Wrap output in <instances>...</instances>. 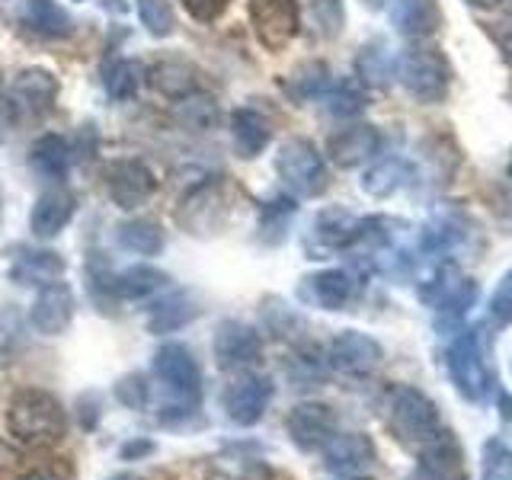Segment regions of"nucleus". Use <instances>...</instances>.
Wrapping results in <instances>:
<instances>
[{"instance_id": "nucleus-7", "label": "nucleus", "mask_w": 512, "mask_h": 480, "mask_svg": "<svg viewBox=\"0 0 512 480\" xmlns=\"http://www.w3.org/2000/svg\"><path fill=\"white\" fill-rule=\"evenodd\" d=\"M272 378L269 375H260V372H244L240 378H234L228 388L221 394V404H224V413H228V420L237 423V426H256L263 420L266 407L272 404Z\"/></svg>"}, {"instance_id": "nucleus-19", "label": "nucleus", "mask_w": 512, "mask_h": 480, "mask_svg": "<svg viewBox=\"0 0 512 480\" xmlns=\"http://www.w3.org/2000/svg\"><path fill=\"white\" fill-rule=\"evenodd\" d=\"M55 96H58L55 77L42 68H26V71L16 74L13 84H10V100L16 103V109L45 112V109H52Z\"/></svg>"}, {"instance_id": "nucleus-37", "label": "nucleus", "mask_w": 512, "mask_h": 480, "mask_svg": "<svg viewBox=\"0 0 512 480\" xmlns=\"http://www.w3.org/2000/svg\"><path fill=\"white\" fill-rule=\"evenodd\" d=\"M487 317L496 327H509L512 324V269L503 276V282L496 285V292L487 304Z\"/></svg>"}, {"instance_id": "nucleus-36", "label": "nucleus", "mask_w": 512, "mask_h": 480, "mask_svg": "<svg viewBox=\"0 0 512 480\" xmlns=\"http://www.w3.org/2000/svg\"><path fill=\"white\" fill-rule=\"evenodd\" d=\"M330 90V71L327 64H304L295 74V96H324Z\"/></svg>"}, {"instance_id": "nucleus-32", "label": "nucleus", "mask_w": 512, "mask_h": 480, "mask_svg": "<svg viewBox=\"0 0 512 480\" xmlns=\"http://www.w3.org/2000/svg\"><path fill=\"white\" fill-rule=\"evenodd\" d=\"M480 477L484 480H512V448L503 439H487L480 448Z\"/></svg>"}, {"instance_id": "nucleus-26", "label": "nucleus", "mask_w": 512, "mask_h": 480, "mask_svg": "<svg viewBox=\"0 0 512 480\" xmlns=\"http://www.w3.org/2000/svg\"><path fill=\"white\" fill-rule=\"evenodd\" d=\"M391 20L404 36H429L439 23L436 0H391Z\"/></svg>"}, {"instance_id": "nucleus-39", "label": "nucleus", "mask_w": 512, "mask_h": 480, "mask_svg": "<svg viewBox=\"0 0 512 480\" xmlns=\"http://www.w3.org/2000/svg\"><path fill=\"white\" fill-rule=\"evenodd\" d=\"M231 0H183V7L186 13L192 16V20H199V23H215L218 16L228 10Z\"/></svg>"}, {"instance_id": "nucleus-42", "label": "nucleus", "mask_w": 512, "mask_h": 480, "mask_svg": "<svg viewBox=\"0 0 512 480\" xmlns=\"http://www.w3.org/2000/svg\"><path fill=\"white\" fill-rule=\"evenodd\" d=\"M500 416H503V426L512 429V397L506 391L500 394Z\"/></svg>"}, {"instance_id": "nucleus-35", "label": "nucleus", "mask_w": 512, "mask_h": 480, "mask_svg": "<svg viewBox=\"0 0 512 480\" xmlns=\"http://www.w3.org/2000/svg\"><path fill=\"white\" fill-rule=\"evenodd\" d=\"M394 64L388 61L381 45H368L365 52L359 55V77L368 80V84H388V74H391Z\"/></svg>"}, {"instance_id": "nucleus-20", "label": "nucleus", "mask_w": 512, "mask_h": 480, "mask_svg": "<svg viewBox=\"0 0 512 480\" xmlns=\"http://www.w3.org/2000/svg\"><path fill=\"white\" fill-rule=\"evenodd\" d=\"M64 260L55 250H39V247H23L16 250L13 263H10V276L20 285H48L61 279Z\"/></svg>"}, {"instance_id": "nucleus-27", "label": "nucleus", "mask_w": 512, "mask_h": 480, "mask_svg": "<svg viewBox=\"0 0 512 480\" xmlns=\"http://www.w3.org/2000/svg\"><path fill=\"white\" fill-rule=\"evenodd\" d=\"M116 240H119V247L132 250L138 256H157L164 250V228H160L154 218H132L119 224Z\"/></svg>"}, {"instance_id": "nucleus-38", "label": "nucleus", "mask_w": 512, "mask_h": 480, "mask_svg": "<svg viewBox=\"0 0 512 480\" xmlns=\"http://www.w3.org/2000/svg\"><path fill=\"white\" fill-rule=\"evenodd\" d=\"M362 106H365V103H362V93H359L356 87H349V84L336 87V90L330 93V109L336 112V116H356V112H359Z\"/></svg>"}, {"instance_id": "nucleus-10", "label": "nucleus", "mask_w": 512, "mask_h": 480, "mask_svg": "<svg viewBox=\"0 0 512 480\" xmlns=\"http://www.w3.org/2000/svg\"><path fill=\"white\" fill-rule=\"evenodd\" d=\"M381 356H384L381 343L359 330H343L340 336H333V343L327 346V362L333 372L352 375V378L372 375L381 365Z\"/></svg>"}, {"instance_id": "nucleus-1", "label": "nucleus", "mask_w": 512, "mask_h": 480, "mask_svg": "<svg viewBox=\"0 0 512 480\" xmlns=\"http://www.w3.org/2000/svg\"><path fill=\"white\" fill-rule=\"evenodd\" d=\"M151 372L164 388V404H160V420L164 423H180L202 407V368L189 346L164 343L154 352Z\"/></svg>"}, {"instance_id": "nucleus-28", "label": "nucleus", "mask_w": 512, "mask_h": 480, "mask_svg": "<svg viewBox=\"0 0 512 480\" xmlns=\"http://www.w3.org/2000/svg\"><path fill=\"white\" fill-rule=\"evenodd\" d=\"M144 77H148V68H144L141 61L119 58V61H112L106 68L103 84H106V93L112 96V100H132V96L141 90Z\"/></svg>"}, {"instance_id": "nucleus-30", "label": "nucleus", "mask_w": 512, "mask_h": 480, "mask_svg": "<svg viewBox=\"0 0 512 480\" xmlns=\"http://www.w3.org/2000/svg\"><path fill=\"white\" fill-rule=\"evenodd\" d=\"M196 314H199V308L192 304V298L186 292H176V295H170V298L154 304L148 327L154 333H173V330H180L183 324H189V320L196 317Z\"/></svg>"}, {"instance_id": "nucleus-48", "label": "nucleus", "mask_w": 512, "mask_h": 480, "mask_svg": "<svg viewBox=\"0 0 512 480\" xmlns=\"http://www.w3.org/2000/svg\"><path fill=\"white\" fill-rule=\"evenodd\" d=\"M346 480H372V477H359V474H352V477H346Z\"/></svg>"}, {"instance_id": "nucleus-4", "label": "nucleus", "mask_w": 512, "mask_h": 480, "mask_svg": "<svg viewBox=\"0 0 512 480\" xmlns=\"http://www.w3.org/2000/svg\"><path fill=\"white\" fill-rule=\"evenodd\" d=\"M445 365H448V375H452L458 394L464 400H471V404H484L493 388V375L487 368L484 346H480L477 330H461V336L445 352Z\"/></svg>"}, {"instance_id": "nucleus-21", "label": "nucleus", "mask_w": 512, "mask_h": 480, "mask_svg": "<svg viewBox=\"0 0 512 480\" xmlns=\"http://www.w3.org/2000/svg\"><path fill=\"white\" fill-rule=\"evenodd\" d=\"M16 16L29 32H36L42 39H64L71 32V16L58 0H23Z\"/></svg>"}, {"instance_id": "nucleus-45", "label": "nucleus", "mask_w": 512, "mask_h": 480, "mask_svg": "<svg viewBox=\"0 0 512 480\" xmlns=\"http://www.w3.org/2000/svg\"><path fill=\"white\" fill-rule=\"evenodd\" d=\"M109 480H148V477H141V474H132V471H125V474H112Z\"/></svg>"}, {"instance_id": "nucleus-40", "label": "nucleus", "mask_w": 512, "mask_h": 480, "mask_svg": "<svg viewBox=\"0 0 512 480\" xmlns=\"http://www.w3.org/2000/svg\"><path fill=\"white\" fill-rule=\"evenodd\" d=\"M16 119H20V109L10 100V96L0 93V141H7L16 128Z\"/></svg>"}, {"instance_id": "nucleus-15", "label": "nucleus", "mask_w": 512, "mask_h": 480, "mask_svg": "<svg viewBox=\"0 0 512 480\" xmlns=\"http://www.w3.org/2000/svg\"><path fill=\"white\" fill-rule=\"evenodd\" d=\"M420 480H468L464 474V452L452 432H436L423 442Z\"/></svg>"}, {"instance_id": "nucleus-46", "label": "nucleus", "mask_w": 512, "mask_h": 480, "mask_svg": "<svg viewBox=\"0 0 512 480\" xmlns=\"http://www.w3.org/2000/svg\"><path fill=\"white\" fill-rule=\"evenodd\" d=\"M362 4H365V7H372V10H384V7L391 4V0H362Z\"/></svg>"}, {"instance_id": "nucleus-14", "label": "nucleus", "mask_w": 512, "mask_h": 480, "mask_svg": "<svg viewBox=\"0 0 512 480\" xmlns=\"http://www.w3.org/2000/svg\"><path fill=\"white\" fill-rule=\"evenodd\" d=\"M74 215H77V196L68 186H55V189L42 192L39 202L32 205L29 228L39 240H52L68 228Z\"/></svg>"}, {"instance_id": "nucleus-33", "label": "nucleus", "mask_w": 512, "mask_h": 480, "mask_svg": "<svg viewBox=\"0 0 512 480\" xmlns=\"http://www.w3.org/2000/svg\"><path fill=\"white\" fill-rule=\"evenodd\" d=\"M180 122L189 128V132H208L215 122H218V109H215V103L208 100V96H186V100L180 103Z\"/></svg>"}, {"instance_id": "nucleus-8", "label": "nucleus", "mask_w": 512, "mask_h": 480, "mask_svg": "<svg viewBox=\"0 0 512 480\" xmlns=\"http://www.w3.org/2000/svg\"><path fill=\"white\" fill-rule=\"evenodd\" d=\"M106 192L122 212H135L157 192V176L154 170L138 157H125L109 164L106 170Z\"/></svg>"}, {"instance_id": "nucleus-9", "label": "nucleus", "mask_w": 512, "mask_h": 480, "mask_svg": "<svg viewBox=\"0 0 512 480\" xmlns=\"http://www.w3.org/2000/svg\"><path fill=\"white\" fill-rule=\"evenodd\" d=\"M250 23L266 52H282L301 29L298 4L295 0H250Z\"/></svg>"}, {"instance_id": "nucleus-31", "label": "nucleus", "mask_w": 512, "mask_h": 480, "mask_svg": "<svg viewBox=\"0 0 512 480\" xmlns=\"http://www.w3.org/2000/svg\"><path fill=\"white\" fill-rule=\"evenodd\" d=\"M359 218H352L349 212H340V208H333V212H324L314 224V240L324 250H346V244L352 240V231H356Z\"/></svg>"}, {"instance_id": "nucleus-3", "label": "nucleus", "mask_w": 512, "mask_h": 480, "mask_svg": "<svg viewBox=\"0 0 512 480\" xmlns=\"http://www.w3.org/2000/svg\"><path fill=\"white\" fill-rule=\"evenodd\" d=\"M384 420L400 442L420 445L439 432V407L423 391L410 388V384H397L384 397Z\"/></svg>"}, {"instance_id": "nucleus-24", "label": "nucleus", "mask_w": 512, "mask_h": 480, "mask_svg": "<svg viewBox=\"0 0 512 480\" xmlns=\"http://www.w3.org/2000/svg\"><path fill=\"white\" fill-rule=\"evenodd\" d=\"M269 122L256 109H234L231 112V138L240 157H256L269 144Z\"/></svg>"}, {"instance_id": "nucleus-6", "label": "nucleus", "mask_w": 512, "mask_h": 480, "mask_svg": "<svg viewBox=\"0 0 512 480\" xmlns=\"http://www.w3.org/2000/svg\"><path fill=\"white\" fill-rule=\"evenodd\" d=\"M394 71L416 100L436 103L448 90V64L439 55V48H407L397 58Z\"/></svg>"}, {"instance_id": "nucleus-12", "label": "nucleus", "mask_w": 512, "mask_h": 480, "mask_svg": "<svg viewBox=\"0 0 512 480\" xmlns=\"http://www.w3.org/2000/svg\"><path fill=\"white\" fill-rule=\"evenodd\" d=\"M74 320V292L68 282H48L39 288L36 301L29 308V324L36 327V333L58 336L71 327Z\"/></svg>"}, {"instance_id": "nucleus-22", "label": "nucleus", "mask_w": 512, "mask_h": 480, "mask_svg": "<svg viewBox=\"0 0 512 480\" xmlns=\"http://www.w3.org/2000/svg\"><path fill=\"white\" fill-rule=\"evenodd\" d=\"M29 167L36 176H42V180H64L71 170V148L68 141H64L61 135H42L36 144L29 148Z\"/></svg>"}, {"instance_id": "nucleus-44", "label": "nucleus", "mask_w": 512, "mask_h": 480, "mask_svg": "<svg viewBox=\"0 0 512 480\" xmlns=\"http://www.w3.org/2000/svg\"><path fill=\"white\" fill-rule=\"evenodd\" d=\"M23 480H58L55 474H48V471H32V474H26Z\"/></svg>"}, {"instance_id": "nucleus-25", "label": "nucleus", "mask_w": 512, "mask_h": 480, "mask_svg": "<svg viewBox=\"0 0 512 480\" xmlns=\"http://www.w3.org/2000/svg\"><path fill=\"white\" fill-rule=\"evenodd\" d=\"M167 276L154 266H132L112 276V295H119L125 301H144V298H154L157 292L167 288Z\"/></svg>"}, {"instance_id": "nucleus-34", "label": "nucleus", "mask_w": 512, "mask_h": 480, "mask_svg": "<svg viewBox=\"0 0 512 480\" xmlns=\"http://www.w3.org/2000/svg\"><path fill=\"white\" fill-rule=\"evenodd\" d=\"M138 16H141L144 29H148L154 39L170 36L173 26H176L170 0H138Z\"/></svg>"}, {"instance_id": "nucleus-18", "label": "nucleus", "mask_w": 512, "mask_h": 480, "mask_svg": "<svg viewBox=\"0 0 512 480\" xmlns=\"http://www.w3.org/2000/svg\"><path fill=\"white\" fill-rule=\"evenodd\" d=\"M381 148V135L372 125H346L327 141V157L336 167H359L365 160H372Z\"/></svg>"}, {"instance_id": "nucleus-5", "label": "nucleus", "mask_w": 512, "mask_h": 480, "mask_svg": "<svg viewBox=\"0 0 512 480\" xmlns=\"http://www.w3.org/2000/svg\"><path fill=\"white\" fill-rule=\"evenodd\" d=\"M279 180L298 196H320L327 189V164L308 138H288L276 154Z\"/></svg>"}, {"instance_id": "nucleus-17", "label": "nucleus", "mask_w": 512, "mask_h": 480, "mask_svg": "<svg viewBox=\"0 0 512 480\" xmlns=\"http://www.w3.org/2000/svg\"><path fill=\"white\" fill-rule=\"evenodd\" d=\"M359 282L349 276L346 269H324L317 276H308L301 285V298L324 311H343L346 304L356 298Z\"/></svg>"}, {"instance_id": "nucleus-16", "label": "nucleus", "mask_w": 512, "mask_h": 480, "mask_svg": "<svg viewBox=\"0 0 512 480\" xmlns=\"http://www.w3.org/2000/svg\"><path fill=\"white\" fill-rule=\"evenodd\" d=\"M320 452H324V468L343 477L359 474L375 461V445L365 432H340Z\"/></svg>"}, {"instance_id": "nucleus-43", "label": "nucleus", "mask_w": 512, "mask_h": 480, "mask_svg": "<svg viewBox=\"0 0 512 480\" xmlns=\"http://www.w3.org/2000/svg\"><path fill=\"white\" fill-rule=\"evenodd\" d=\"M144 452H151V442H135V445H125V448H122V455H125V458L144 455Z\"/></svg>"}, {"instance_id": "nucleus-2", "label": "nucleus", "mask_w": 512, "mask_h": 480, "mask_svg": "<svg viewBox=\"0 0 512 480\" xmlns=\"http://www.w3.org/2000/svg\"><path fill=\"white\" fill-rule=\"evenodd\" d=\"M7 426L16 436V442H23L29 448L58 445L64 439V432H68V413L58 404V397H52L48 391L23 388L10 397Z\"/></svg>"}, {"instance_id": "nucleus-11", "label": "nucleus", "mask_w": 512, "mask_h": 480, "mask_svg": "<svg viewBox=\"0 0 512 480\" xmlns=\"http://www.w3.org/2000/svg\"><path fill=\"white\" fill-rule=\"evenodd\" d=\"M285 429L301 452H320L336 436V413L327 404L304 400V404L292 407V413H288Z\"/></svg>"}, {"instance_id": "nucleus-41", "label": "nucleus", "mask_w": 512, "mask_h": 480, "mask_svg": "<svg viewBox=\"0 0 512 480\" xmlns=\"http://www.w3.org/2000/svg\"><path fill=\"white\" fill-rule=\"evenodd\" d=\"M228 480H272V477H269V471L263 468V464H250V468H244V471L228 477Z\"/></svg>"}, {"instance_id": "nucleus-49", "label": "nucleus", "mask_w": 512, "mask_h": 480, "mask_svg": "<svg viewBox=\"0 0 512 480\" xmlns=\"http://www.w3.org/2000/svg\"><path fill=\"white\" fill-rule=\"evenodd\" d=\"M509 180H512V164H509Z\"/></svg>"}, {"instance_id": "nucleus-47", "label": "nucleus", "mask_w": 512, "mask_h": 480, "mask_svg": "<svg viewBox=\"0 0 512 480\" xmlns=\"http://www.w3.org/2000/svg\"><path fill=\"white\" fill-rule=\"evenodd\" d=\"M468 4H471V7H484V10H487V7H496V4H500V0H468Z\"/></svg>"}, {"instance_id": "nucleus-23", "label": "nucleus", "mask_w": 512, "mask_h": 480, "mask_svg": "<svg viewBox=\"0 0 512 480\" xmlns=\"http://www.w3.org/2000/svg\"><path fill=\"white\" fill-rule=\"evenodd\" d=\"M298 23L317 39H333L343 29V4L340 0H295Z\"/></svg>"}, {"instance_id": "nucleus-13", "label": "nucleus", "mask_w": 512, "mask_h": 480, "mask_svg": "<svg viewBox=\"0 0 512 480\" xmlns=\"http://www.w3.org/2000/svg\"><path fill=\"white\" fill-rule=\"evenodd\" d=\"M263 356V340L244 320H224L215 333V359L224 372L247 368Z\"/></svg>"}, {"instance_id": "nucleus-29", "label": "nucleus", "mask_w": 512, "mask_h": 480, "mask_svg": "<svg viewBox=\"0 0 512 480\" xmlns=\"http://www.w3.org/2000/svg\"><path fill=\"white\" fill-rule=\"evenodd\" d=\"M407 180H410V164H407V160H400V157H384V160H378V164L365 173L362 186H365L368 196L384 199V196H391V192H397Z\"/></svg>"}]
</instances>
